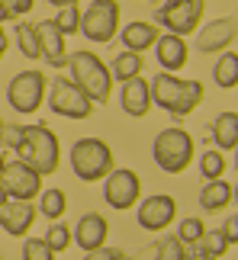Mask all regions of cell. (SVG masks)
<instances>
[{"instance_id": "35", "label": "cell", "mask_w": 238, "mask_h": 260, "mask_svg": "<svg viewBox=\"0 0 238 260\" xmlns=\"http://www.w3.org/2000/svg\"><path fill=\"white\" fill-rule=\"evenodd\" d=\"M222 235H225V241H229V247L238 241V215H229V222H225Z\"/></svg>"}, {"instance_id": "17", "label": "cell", "mask_w": 238, "mask_h": 260, "mask_svg": "<svg viewBox=\"0 0 238 260\" xmlns=\"http://www.w3.org/2000/svg\"><path fill=\"white\" fill-rule=\"evenodd\" d=\"M119 103H123V113H129V116H135V119L145 116L148 109H152V90H148V81H142V77L126 81Z\"/></svg>"}, {"instance_id": "42", "label": "cell", "mask_w": 238, "mask_h": 260, "mask_svg": "<svg viewBox=\"0 0 238 260\" xmlns=\"http://www.w3.org/2000/svg\"><path fill=\"white\" fill-rule=\"evenodd\" d=\"M0 36H4V29H0Z\"/></svg>"}, {"instance_id": "14", "label": "cell", "mask_w": 238, "mask_h": 260, "mask_svg": "<svg viewBox=\"0 0 238 260\" xmlns=\"http://www.w3.org/2000/svg\"><path fill=\"white\" fill-rule=\"evenodd\" d=\"M36 222V209L29 203H19V199H7L4 206H0V228H4L7 235H26L29 228Z\"/></svg>"}, {"instance_id": "18", "label": "cell", "mask_w": 238, "mask_h": 260, "mask_svg": "<svg viewBox=\"0 0 238 260\" xmlns=\"http://www.w3.org/2000/svg\"><path fill=\"white\" fill-rule=\"evenodd\" d=\"M155 48H158V61H161V68L167 74L171 71H181V68L187 64V42L181 36H158V42H155Z\"/></svg>"}, {"instance_id": "39", "label": "cell", "mask_w": 238, "mask_h": 260, "mask_svg": "<svg viewBox=\"0 0 238 260\" xmlns=\"http://www.w3.org/2000/svg\"><path fill=\"white\" fill-rule=\"evenodd\" d=\"M4 164H7V157H4V148H0V171H4Z\"/></svg>"}, {"instance_id": "25", "label": "cell", "mask_w": 238, "mask_h": 260, "mask_svg": "<svg viewBox=\"0 0 238 260\" xmlns=\"http://www.w3.org/2000/svg\"><path fill=\"white\" fill-rule=\"evenodd\" d=\"M196 247L210 257V260H216V257H222L225 254V247H229V241H225V235H222V228H216V232H203V238L196 241Z\"/></svg>"}, {"instance_id": "16", "label": "cell", "mask_w": 238, "mask_h": 260, "mask_svg": "<svg viewBox=\"0 0 238 260\" xmlns=\"http://www.w3.org/2000/svg\"><path fill=\"white\" fill-rule=\"evenodd\" d=\"M106 232H110L106 218L97 215V212H91V215H84L81 222H77V228H74V241H77V247H84V251L91 254V251H97V247H103Z\"/></svg>"}, {"instance_id": "10", "label": "cell", "mask_w": 238, "mask_h": 260, "mask_svg": "<svg viewBox=\"0 0 238 260\" xmlns=\"http://www.w3.org/2000/svg\"><path fill=\"white\" fill-rule=\"evenodd\" d=\"M0 186H4L7 199H19V203H29L42 193V177H39L33 167H26L23 161H7L4 171H0Z\"/></svg>"}, {"instance_id": "19", "label": "cell", "mask_w": 238, "mask_h": 260, "mask_svg": "<svg viewBox=\"0 0 238 260\" xmlns=\"http://www.w3.org/2000/svg\"><path fill=\"white\" fill-rule=\"evenodd\" d=\"M158 42V29L152 23H142V19H135V23H129L123 29V45H126V52H145L148 45H155Z\"/></svg>"}, {"instance_id": "32", "label": "cell", "mask_w": 238, "mask_h": 260, "mask_svg": "<svg viewBox=\"0 0 238 260\" xmlns=\"http://www.w3.org/2000/svg\"><path fill=\"white\" fill-rule=\"evenodd\" d=\"M184 251L187 247L177 241V238H164V241L158 244V260H187Z\"/></svg>"}, {"instance_id": "2", "label": "cell", "mask_w": 238, "mask_h": 260, "mask_svg": "<svg viewBox=\"0 0 238 260\" xmlns=\"http://www.w3.org/2000/svg\"><path fill=\"white\" fill-rule=\"evenodd\" d=\"M148 90H152V103L167 109L171 116H190L203 103V84L200 81H181V77H174L167 71L152 77Z\"/></svg>"}, {"instance_id": "33", "label": "cell", "mask_w": 238, "mask_h": 260, "mask_svg": "<svg viewBox=\"0 0 238 260\" xmlns=\"http://www.w3.org/2000/svg\"><path fill=\"white\" fill-rule=\"evenodd\" d=\"M0 7H4V13L10 19H16V16H23L33 10V0H0Z\"/></svg>"}, {"instance_id": "21", "label": "cell", "mask_w": 238, "mask_h": 260, "mask_svg": "<svg viewBox=\"0 0 238 260\" xmlns=\"http://www.w3.org/2000/svg\"><path fill=\"white\" fill-rule=\"evenodd\" d=\"M213 142L219 145L222 151H235V145H238V113L235 109H229V113H222L219 119H216Z\"/></svg>"}, {"instance_id": "36", "label": "cell", "mask_w": 238, "mask_h": 260, "mask_svg": "<svg viewBox=\"0 0 238 260\" xmlns=\"http://www.w3.org/2000/svg\"><path fill=\"white\" fill-rule=\"evenodd\" d=\"M184 257H187V260H210V257H206L196 244H190V251H184Z\"/></svg>"}, {"instance_id": "34", "label": "cell", "mask_w": 238, "mask_h": 260, "mask_svg": "<svg viewBox=\"0 0 238 260\" xmlns=\"http://www.w3.org/2000/svg\"><path fill=\"white\" fill-rule=\"evenodd\" d=\"M84 260H126L123 251H116V247H97V251H91Z\"/></svg>"}, {"instance_id": "20", "label": "cell", "mask_w": 238, "mask_h": 260, "mask_svg": "<svg viewBox=\"0 0 238 260\" xmlns=\"http://www.w3.org/2000/svg\"><path fill=\"white\" fill-rule=\"evenodd\" d=\"M232 183H225V180H210L203 189H200V206L206 212H219L232 203Z\"/></svg>"}, {"instance_id": "3", "label": "cell", "mask_w": 238, "mask_h": 260, "mask_svg": "<svg viewBox=\"0 0 238 260\" xmlns=\"http://www.w3.org/2000/svg\"><path fill=\"white\" fill-rule=\"evenodd\" d=\"M68 64H71V77L74 84L84 90V96L91 100V103H106L110 100V68H106L97 55L91 52H74L68 55Z\"/></svg>"}, {"instance_id": "26", "label": "cell", "mask_w": 238, "mask_h": 260, "mask_svg": "<svg viewBox=\"0 0 238 260\" xmlns=\"http://www.w3.org/2000/svg\"><path fill=\"white\" fill-rule=\"evenodd\" d=\"M16 45L26 58H39V36L33 23H19L16 26Z\"/></svg>"}, {"instance_id": "4", "label": "cell", "mask_w": 238, "mask_h": 260, "mask_svg": "<svg viewBox=\"0 0 238 260\" xmlns=\"http://www.w3.org/2000/svg\"><path fill=\"white\" fill-rule=\"evenodd\" d=\"M71 171L84 183H97L113 171V151L100 138H81L71 145Z\"/></svg>"}, {"instance_id": "23", "label": "cell", "mask_w": 238, "mask_h": 260, "mask_svg": "<svg viewBox=\"0 0 238 260\" xmlns=\"http://www.w3.org/2000/svg\"><path fill=\"white\" fill-rule=\"evenodd\" d=\"M213 77H216V84H219L222 90H235V84H238V55L225 52L219 61H216Z\"/></svg>"}, {"instance_id": "40", "label": "cell", "mask_w": 238, "mask_h": 260, "mask_svg": "<svg viewBox=\"0 0 238 260\" xmlns=\"http://www.w3.org/2000/svg\"><path fill=\"white\" fill-rule=\"evenodd\" d=\"M7 203V193H4V186H0V206H4Z\"/></svg>"}, {"instance_id": "30", "label": "cell", "mask_w": 238, "mask_h": 260, "mask_svg": "<svg viewBox=\"0 0 238 260\" xmlns=\"http://www.w3.org/2000/svg\"><path fill=\"white\" fill-rule=\"evenodd\" d=\"M42 241L48 244V251H52V254H62L65 247L71 244V228H65V225H52V228L45 232Z\"/></svg>"}, {"instance_id": "13", "label": "cell", "mask_w": 238, "mask_h": 260, "mask_svg": "<svg viewBox=\"0 0 238 260\" xmlns=\"http://www.w3.org/2000/svg\"><path fill=\"white\" fill-rule=\"evenodd\" d=\"M36 36H39V58H45L52 68H65V64H68L65 36L55 29L52 19H42V23L36 26Z\"/></svg>"}, {"instance_id": "29", "label": "cell", "mask_w": 238, "mask_h": 260, "mask_svg": "<svg viewBox=\"0 0 238 260\" xmlns=\"http://www.w3.org/2000/svg\"><path fill=\"white\" fill-rule=\"evenodd\" d=\"M203 232H206V225L200 222V218H184L181 228H177V241H181L184 247H190V244H196L203 238Z\"/></svg>"}, {"instance_id": "9", "label": "cell", "mask_w": 238, "mask_h": 260, "mask_svg": "<svg viewBox=\"0 0 238 260\" xmlns=\"http://www.w3.org/2000/svg\"><path fill=\"white\" fill-rule=\"evenodd\" d=\"M7 100L16 113H36L45 100V74L42 71H19L7 87Z\"/></svg>"}, {"instance_id": "37", "label": "cell", "mask_w": 238, "mask_h": 260, "mask_svg": "<svg viewBox=\"0 0 238 260\" xmlns=\"http://www.w3.org/2000/svg\"><path fill=\"white\" fill-rule=\"evenodd\" d=\"M48 4H55V7H77V0H48Z\"/></svg>"}, {"instance_id": "27", "label": "cell", "mask_w": 238, "mask_h": 260, "mask_svg": "<svg viewBox=\"0 0 238 260\" xmlns=\"http://www.w3.org/2000/svg\"><path fill=\"white\" fill-rule=\"evenodd\" d=\"M200 174L206 180H222V174H225V157H222V151H203L200 154Z\"/></svg>"}, {"instance_id": "22", "label": "cell", "mask_w": 238, "mask_h": 260, "mask_svg": "<svg viewBox=\"0 0 238 260\" xmlns=\"http://www.w3.org/2000/svg\"><path fill=\"white\" fill-rule=\"evenodd\" d=\"M142 74V55L135 52H119L113 58V68H110V77H116V81H132V77Z\"/></svg>"}, {"instance_id": "38", "label": "cell", "mask_w": 238, "mask_h": 260, "mask_svg": "<svg viewBox=\"0 0 238 260\" xmlns=\"http://www.w3.org/2000/svg\"><path fill=\"white\" fill-rule=\"evenodd\" d=\"M4 52H7V39L0 36V58H4Z\"/></svg>"}, {"instance_id": "8", "label": "cell", "mask_w": 238, "mask_h": 260, "mask_svg": "<svg viewBox=\"0 0 238 260\" xmlns=\"http://www.w3.org/2000/svg\"><path fill=\"white\" fill-rule=\"evenodd\" d=\"M48 109L65 119H87L94 113V103L84 96V90L68 77H55L52 93H48Z\"/></svg>"}, {"instance_id": "41", "label": "cell", "mask_w": 238, "mask_h": 260, "mask_svg": "<svg viewBox=\"0 0 238 260\" xmlns=\"http://www.w3.org/2000/svg\"><path fill=\"white\" fill-rule=\"evenodd\" d=\"M0 135H4V122H0Z\"/></svg>"}, {"instance_id": "24", "label": "cell", "mask_w": 238, "mask_h": 260, "mask_svg": "<svg viewBox=\"0 0 238 260\" xmlns=\"http://www.w3.org/2000/svg\"><path fill=\"white\" fill-rule=\"evenodd\" d=\"M68 209V196L62 189H45V193H39V212L45 218H58Z\"/></svg>"}, {"instance_id": "11", "label": "cell", "mask_w": 238, "mask_h": 260, "mask_svg": "<svg viewBox=\"0 0 238 260\" xmlns=\"http://www.w3.org/2000/svg\"><path fill=\"white\" fill-rule=\"evenodd\" d=\"M142 196V183H138V174L135 171H110L106 174V183H103V199L110 209H132Z\"/></svg>"}, {"instance_id": "12", "label": "cell", "mask_w": 238, "mask_h": 260, "mask_svg": "<svg viewBox=\"0 0 238 260\" xmlns=\"http://www.w3.org/2000/svg\"><path fill=\"white\" fill-rule=\"evenodd\" d=\"M174 215H177V203H174V196H164V193H155V196H148L138 203V225L145 228V232H164L167 225L174 222Z\"/></svg>"}, {"instance_id": "5", "label": "cell", "mask_w": 238, "mask_h": 260, "mask_svg": "<svg viewBox=\"0 0 238 260\" xmlns=\"http://www.w3.org/2000/svg\"><path fill=\"white\" fill-rule=\"evenodd\" d=\"M152 154H155V164L161 167L164 174H181L193 161V138L187 135L184 128H164V132L155 138Z\"/></svg>"}, {"instance_id": "6", "label": "cell", "mask_w": 238, "mask_h": 260, "mask_svg": "<svg viewBox=\"0 0 238 260\" xmlns=\"http://www.w3.org/2000/svg\"><path fill=\"white\" fill-rule=\"evenodd\" d=\"M77 32H84L97 45L113 42L119 32V4L116 0H94L81 13V29Z\"/></svg>"}, {"instance_id": "28", "label": "cell", "mask_w": 238, "mask_h": 260, "mask_svg": "<svg viewBox=\"0 0 238 260\" xmlns=\"http://www.w3.org/2000/svg\"><path fill=\"white\" fill-rule=\"evenodd\" d=\"M52 23H55V29L62 36H71V32L81 29V10H77V7H62V13H58Z\"/></svg>"}, {"instance_id": "15", "label": "cell", "mask_w": 238, "mask_h": 260, "mask_svg": "<svg viewBox=\"0 0 238 260\" xmlns=\"http://www.w3.org/2000/svg\"><path fill=\"white\" fill-rule=\"evenodd\" d=\"M235 16H225V19H216L206 29H200V39H196V48L200 52H225L232 42H235Z\"/></svg>"}, {"instance_id": "7", "label": "cell", "mask_w": 238, "mask_h": 260, "mask_svg": "<svg viewBox=\"0 0 238 260\" xmlns=\"http://www.w3.org/2000/svg\"><path fill=\"white\" fill-rule=\"evenodd\" d=\"M203 0H164L161 7L155 10V19L161 23L164 29H171V36H190L196 32L200 26V16H203Z\"/></svg>"}, {"instance_id": "31", "label": "cell", "mask_w": 238, "mask_h": 260, "mask_svg": "<svg viewBox=\"0 0 238 260\" xmlns=\"http://www.w3.org/2000/svg\"><path fill=\"white\" fill-rule=\"evenodd\" d=\"M23 260H55V254L48 251V244L42 238H29L23 244Z\"/></svg>"}, {"instance_id": "1", "label": "cell", "mask_w": 238, "mask_h": 260, "mask_svg": "<svg viewBox=\"0 0 238 260\" xmlns=\"http://www.w3.org/2000/svg\"><path fill=\"white\" fill-rule=\"evenodd\" d=\"M16 161L33 167L39 177H48L58 171V138L45 125H19V142H16Z\"/></svg>"}]
</instances>
